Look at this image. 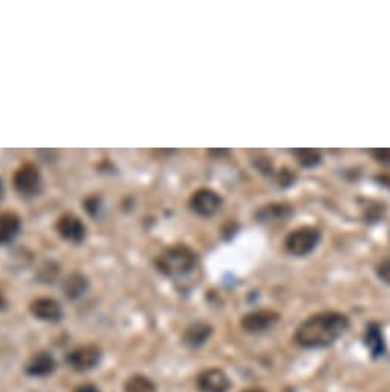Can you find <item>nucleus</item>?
I'll use <instances>...</instances> for the list:
<instances>
[{
  "mask_svg": "<svg viewBox=\"0 0 390 392\" xmlns=\"http://www.w3.org/2000/svg\"><path fill=\"white\" fill-rule=\"evenodd\" d=\"M4 196V186H2V182H0V198Z\"/></svg>",
  "mask_w": 390,
  "mask_h": 392,
  "instance_id": "nucleus-25",
  "label": "nucleus"
},
{
  "mask_svg": "<svg viewBox=\"0 0 390 392\" xmlns=\"http://www.w3.org/2000/svg\"><path fill=\"white\" fill-rule=\"evenodd\" d=\"M197 255L188 246H174L157 258V268L168 277H183L195 268Z\"/></svg>",
  "mask_w": 390,
  "mask_h": 392,
  "instance_id": "nucleus-2",
  "label": "nucleus"
},
{
  "mask_svg": "<svg viewBox=\"0 0 390 392\" xmlns=\"http://www.w3.org/2000/svg\"><path fill=\"white\" fill-rule=\"evenodd\" d=\"M377 275L378 279L386 283V285H390V258H386V260L379 262L377 265Z\"/></svg>",
  "mask_w": 390,
  "mask_h": 392,
  "instance_id": "nucleus-19",
  "label": "nucleus"
},
{
  "mask_svg": "<svg viewBox=\"0 0 390 392\" xmlns=\"http://www.w3.org/2000/svg\"><path fill=\"white\" fill-rule=\"evenodd\" d=\"M197 386L202 392H228L230 380L221 369L211 368L198 374Z\"/></svg>",
  "mask_w": 390,
  "mask_h": 392,
  "instance_id": "nucleus-7",
  "label": "nucleus"
},
{
  "mask_svg": "<svg viewBox=\"0 0 390 392\" xmlns=\"http://www.w3.org/2000/svg\"><path fill=\"white\" fill-rule=\"evenodd\" d=\"M349 328V319L342 312L325 311L306 319L295 332V343L306 349H320L334 345Z\"/></svg>",
  "mask_w": 390,
  "mask_h": 392,
  "instance_id": "nucleus-1",
  "label": "nucleus"
},
{
  "mask_svg": "<svg viewBox=\"0 0 390 392\" xmlns=\"http://www.w3.org/2000/svg\"><path fill=\"white\" fill-rule=\"evenodd\" d=\"M76 392H100L96 386L93 385H82L76 389Z\"/></svg>",
  "mask_w": 390,
  "mask_h": 392,
  "instance_id": "nucleus-23",
  "label": "nucleus"
},
{
  "mask_svg": "<svg viewBox=\"0 0 390 392\" xmlns=\"http://www.w3.org/2000/svg\"><path fill=\"white\" fill-rule=\"evenodd\" d=\"M223 200L221 197L212 189H198L193 194L189 200V206L195 214L202 217H211L215 213L220 211Z\"/></svg>",
  "mask_w": 390,
  "mask_h": 392,
  "instance_id": "nucleus-4",
  "label": "nucleus"
},
{
  "mask_svg": "<svg viewBox=\"0 0 390 392\" xmlns=\"http://www.w3.org/2000/svg\"><path fill=\"white\" fill-rule=\"evenodd\" d=\"M321 231L315 227H300L289 232L285 239V248L289 254L303 257L311 254L318 246Z\"/></svg>",
  "mask_w": 390,
  "mask_h": 392,
  "instance_id": "nucleus-3",
  "label": "nucleus"
},
{
  "mask_svg": "<svg viewBox=\"0 0 390 392\" xmlns=\"http://www.w3.org/2000/svg\"><path fill=\"white\" fill-rule=\"evenodd\" d=\"M370 154L377 162L383 163V165H390V148L370 149Z\"/></svg>",
  "mask_w": 390,
  "mask_h": 392,
  "instance_id": "nucleus-20",
  "label": "nucleus"
},
{
  "mask_svg": "<svg viewBox=\"0 0 390 392\" xmlns=\"http://www.w3.org/2000/svg\"><path fill=\"white\" fill-rule=\"evenodd\" d=\"M292 213H294L292 208L286 203H271L259 210V213H256V220L264 223L285 222L292 215Z\"/></svg>",
  "mask_w": 390,
  "mask_h": 392,
  "instance_id": "nucleus-12",
  "label": "nucleus"
},
{
  "mask_svg": "<svg viewBox=\"0 0 390 392\" xmlns=\"http://www.w3.org/2000/svg\"><path fill=\"white\" fill-rule=\"evenodd\" d=\"M124 392H157V388L145 375H134L124 383Z\"/></svg>",
  "mask_w": 390,
  "mask_h": 392,
  "instance_id": "nucleus-18",
  "label": "nucleus"
},
{
  "mask_svg": "<svg viewBox=\"0 0 390 392\" xmlns=\"http://www.w3.org/2000/svg\"><path fill=\"white\" fill-rule=\"evenodd\" d=\"M100 358H102L100 349L94 345H86L71 351L68 357H66V362H68V365L74 371L85 372L96 368L98 362H100Z\"/></svg>",
  "mask_w": 390,
  "mask_h": 392,
  "instance_id": "nucleus-5",
  "label": "nucleus"
},
{
  "mask_svg": "<svg viewBox=\"0 0 390 392\" xmlns=\"http://www.w3.org/2000/svg\"><path fill=\"white\" fill-rule=\"evenodd\" d=\"M280 320V314L271 310H259L246 314L242 319V328L249 334H261L271 329Z\"/></svg>",
  "mask_w": 390,
  "mask_h": 392,
  "instance_id": "nucleus-6",
  "label": "nucleus"
},
{
  "mask_svg": "<svg viewBox=\"0 0 390 392\" xmlns=\"http://www.w3.org/2000/svg\"><path fill=\"white\" fill-rule=\"evenodd\" d=\"M292 182H294V176L290 174V171H287L286 168L280 172V176H278V183L281 186H289V185H292Z\"/></svg>",
  "mask_w": 390,
  "mask_h": 392,
  "instance_id": "nucleus-22",
  "label": "nucleus"
},
{
  "mask_svg": "<svg viewBox=\"0 0 390 392\" xmlns=\"http://www.w3.org/2000/svg\"><path fill=\"white\" fill-rule=\"evenodd\" d=\"M57 231H59V234L65 240L74 241V244H80L86 236L85 225H83V222L79 219V217L71 214L60 217L59 222H57Z\"/></svg>",
  "mask_w": 390,
  "mask_h": 392,
  "instance_id": "nucleus-9",
  "label": "nucleus"
},
{
  "mask_svg": "<svg viewBox=\"0 0 390 392\" xmlns=\"http://www.w3.org/2000/svg\"><path fill=\"white\" fill-rule=\"evenodd\" d=\"M30 310L41 322H59L62 319V308L53 298H37L31 303Z\"/></svg>",
  "mask_w": 390,
  "mask_h": 392,
  "instance_id": "nucleus-10",
  "label": "nucleus"
},
{
  "mask_svg": "<svg viewBox=\"0 0 390 392\" xmlns=\"http://www.w3.org/2000/svg\"><path fill=\"white\" fill-rule=\"evenodd\" d=\"M20 231V219L15 214H0V244L11 241Z\"/></svg>",
  "mask_w": 390,
  "mask_h": 392,
  "instance_id": "nucleus-15",
  "label": "nucleus"
},
{
  "mask_svg": "<svg viewBox=\"0 0 390 392\" xmlns=\"http://www.w3.org/2000/svg\"><path fill=\"white\" fill-rule=\"evenodd\" d=\"M292 154L295 156L297 162L301 166H304V168H315V166L321 163V153L317 151V149H312V148L294 149Z\"/></svg>",
  "mask_w": 390,
  "mask_h": 392,
  "instance_id": "nucleus-17",
  "label": "nucleus"
},
{
  "mask_svg": "<svg viewBox=\"0 0 390 392\" xmlns=\"http://www.w3.org/2000/svg\"><path fill=\"white\" fill-rule=\"evenodd\" d=\"M13 182H14V188L18 189L20 194L31 196V194H36L40 189L41 179L36 166L25 165L14 174Z\"/></svg>",
  "mask_w": 390,
  "mask_h": 392,
  "instance_id": "nucleus-8",
  "label": "nucleus"
},
{
  "mask_svg": "<svg viewBox=\"0 0 390 392\" xmlns=\"http://www.w3.org/2000/svg\"><path fill=\"white\" fill-rule=\"evenodd\" d=\"M364 345L370 351L373 358L383 357L386 353V343L383 337V331H381V324L370 323L364 332Z\"/></svg>",
  "mask_w": 390,
  "mask_h": 392,
  "instance_id": "nucleus-11",
  "label": "nucleus"
},
{
  "mask_svg": "<svg viewBox=\"0 0 390 392\" xmlns=\"http://www.w3.org/2000/svg\"><path fill=\"white\" fill-rule=\"evenodd\" d=\"M56 368V362L49 353H39L27 365V374L31 377H46Z\"/></svg>",
  "mask_w": 390,
  "mask_h": 392,
  "instance_id": "nucleus-13",
  "label": "nucleus"
},
{
  "mask_svg": "<svg viewBox=\"0 0 390 392\" xmlns=\"http://www.w3.org/2000/svg\"><path fill=\"white\" fill-rule=\"evenodd\" d=\"M243 392H264V391L263 389H246Z\"/></svg>",
  "mask_w": 390,
  "mask_h": 392,
  "instance_id": "nucleus-24",
  "label": "nucleus"
},
{
  "mask_svg": "<svg viewBox=\"0 0 390 392\" xmlns=\"http://www.w3.org/2000/svg\"><path fill=\"white\" fill-rule=\"evenodd\" d=\"M212 336V327L207 323H195L193 327H189L185 332V343L198 348L204 345L209 337Z\"/></svg>",
  "mask_w": 390,
  "mask_h": 392,
  "instance_id": "nucleus-14",
  "label": "nucleus"
},
{
  "mask_svg": "<svg viewBox=\"0 0 390 392\" xmlns=\"http://www.w3.org/2000/svg\"><path fill=\"white\" fill-rule=\"evenodd\" d=\"M100 205V202H98V198L97 197H89L86 202H85V208H86V211L91 214V215H96L97 211H98V206Z\"/></svg>",
  "mask_w": 390,
  "mask_h": 392,
  "instance_id": "nucleus-21",
  "label": "nucleus"
},
{
  "mask_svg": "<svg viewBox=\"0 0 390 392\" xmlns=\"http://www.w3.org/2000/svg\"><path fill=\"white\" fill-rule=\"evenodd\" d=\"M86 289H88V280L86 277H83L82 274H72L63 283L65 296L70 300L80 298L86 293Z\"/></svg>",
  "mask_w": 390,
  "mask_h": 392,
  "instance_id": "nucleus-16",
  "label": "nucleus"
}]
</instances>
